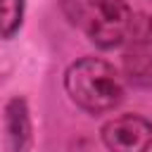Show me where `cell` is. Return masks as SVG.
I'll return each mask as SVG.
<instances>
[{
  "label": "cell",
  "mask_w": 152,
  "mask_h": 152,
  "mask_svg": "<svg viewBox=\"0 0 152 152\" xmlns=\"http://www.w3.org/2000/svg\"><path fill=\"white\" fill-rule=\"evenodd\" d=\"M69 100L88 114H107L124 102V78L100 57H81L64 71Z\"/></svg>",
  "instance_id": "obj_1"
},
{
  "label": "cell",
  "mask_w": 152,
  "mask_h": 152,
  "mask_svg": "<svg viewBox=\"0 0 152 152\" xmlns=\"http://www.w3.org/2000/svg\"><path fill=\"white\" fill-rule=\"evenodd\" d=\"M64 12L74 24L86 28L88 38L100 50L121 45L133 19V10L126 0H64Z\"/></svg>",
  "instance_id": "obj_2"
},
{
  "label": "cell",
  "mask_w": 152,
  "mask_h": 152,
  "mask_svg": "<svg viewBox=\"0 0 152 152\" xmlns=\"http://www.w3.org/2000/svg\"><path fill=\"white\" fill-rule=\"evenodd\" d=\"M121 64L126 81L135 88L152 86V14L135 12L126 38H124V52Z\"/></svg>",
  "instance_id": "obj_3"
},
{
  "label": "cell",
  "mask_w": 152,
  "mask_h": 152,
  "mask_svg": "<svg viewBox=\"0 0 152 152\" xmlns=\"http://www.w3.org/2000/svg\"><path fill=\"white\" fill-rule=\"evenodd\" d=\"M109 152H147L152 145V124L140 114H121L100 131Z\"/></svg>",
  "instance_id": "obj_4"
},
{
  "label": "cell",
  "mask_w": 152,
  "mask_h": 152,
  "mask_svg": "<svg viewBox=\"0 0 152 152\" xmlns=\"http://www.w3.org/2000/svg\"><path fill=\"white\" fill-rule=\"evenodd\" d=\"M5 142L7 152H31L33 126L24 97H12L5 104Z\"/></svg>",
  "instance_id": "obj_5"
},
{
  "label": "cell",
  "mask_w": 152,
  "mask_h": 152,
  "mask_svg": "<svg viewBox=\"0 0 152 152\" xmlns=\"http://www.w3.org/2000/svg\"><path fill=\"white\" fill-rule=\"evenodd\" d=\"M26 0H0V38H14L24 21Z\"/></svg>",
  "instance_id": "obj_6"
}]
</instances>
